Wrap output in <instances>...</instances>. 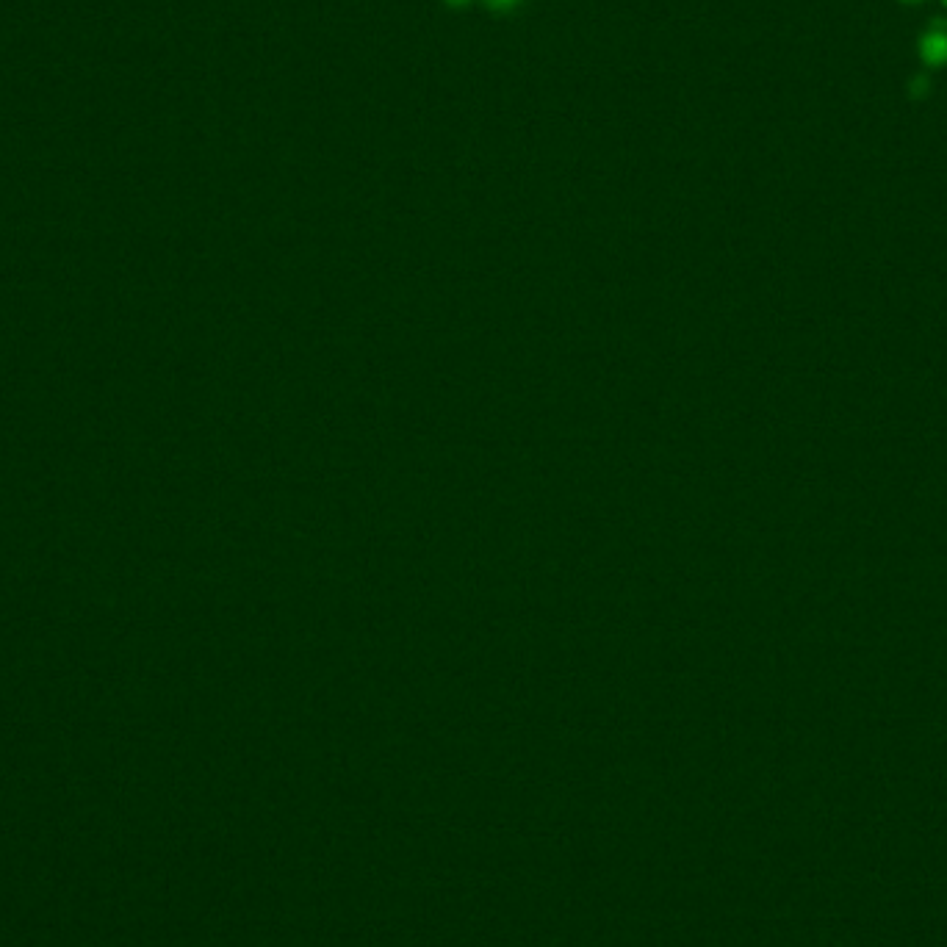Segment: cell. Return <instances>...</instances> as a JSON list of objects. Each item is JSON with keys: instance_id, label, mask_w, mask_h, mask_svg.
Segmentation results:
<instances>
[{"instance_id": "6da1fadb", "label": "cell", "mask_w": 947, "mask_h": 947, "mask_svg": "<svg viewBox=\"0 0 947 947\" xmlns=\"http://www.w3.org/2000/svg\"><path fill=\"white\" fill-rule=\"evenodd\" d=\"M920 53H923V59L928 64H945L947 61V25L945 23H934L928 31L923 34V42H920Z\"/></svg>"}, {"instance_id": "7a4b0ae2", "label": "cell", "mask_w": 947, "mask_h": 947, "mask_svg": "<svg viewBox=\"0 0 947 947\" xmlns=\"http://www.w3.org/2000/svg\"><path fill=\"white\" fill-rule=\"evenodd\" d=\"M488 3H491L496 12H507V9H513V6H516L518 0H488Z\"/></svg>"}, {"instance_id": "3957f363", "label": "cell", "mask_w": 947, "mask_h": 947, "mask_svg": "<svg viewBox=\"0 0 947 947\" xmlns=\"http://www.w3.org/2000/svg\"><path fill=\"white\" fill-rule=\"evenodd\" d=\"M909 3H917V0H909Z\"/></svg>"}]
</instances>
